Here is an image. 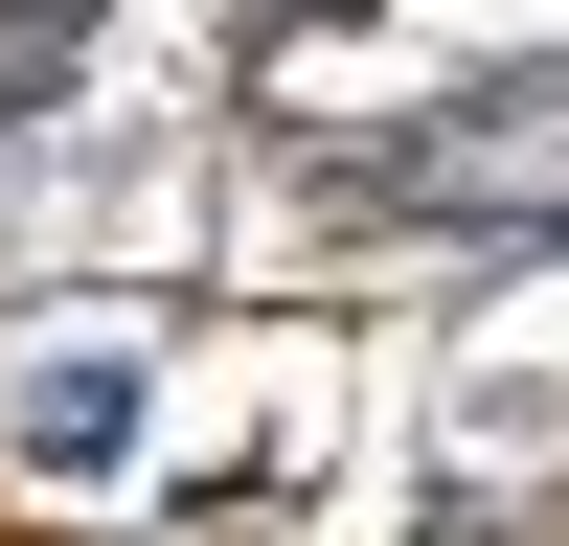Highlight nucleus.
I'll use <instances>...</instances> for the list:
<instances>
[{
	"instance_id": "1",
	"label": "nucleus",
	"mask_w": 569,
	"mask_h": 546,
	"mask_svg": "<svg viewBox=\"0 0 569 546\" xmlns=\"http://www.w3.org/2000/svg\"><path fill=\"white\" fill-rule=\"evenodd\" d=\"M114 410H137V364H46V387H23V455H114Z\"/></svg>"
},
{
	"instance_id": "2",
	"label": "nucleus",
	"mask_w": 569,
	"mask_h": 546,
	"mask_svg": "<svg viewBox=\"0 0 569 546\" xmlns=\"http://www.w3.org/2000/svg\"><path fill=\"white\" fill-rule=\"evenodd\" d=\"M46 23H91V0H0V69H23V46H46Z\"/></svg>"
}]
</instances>
